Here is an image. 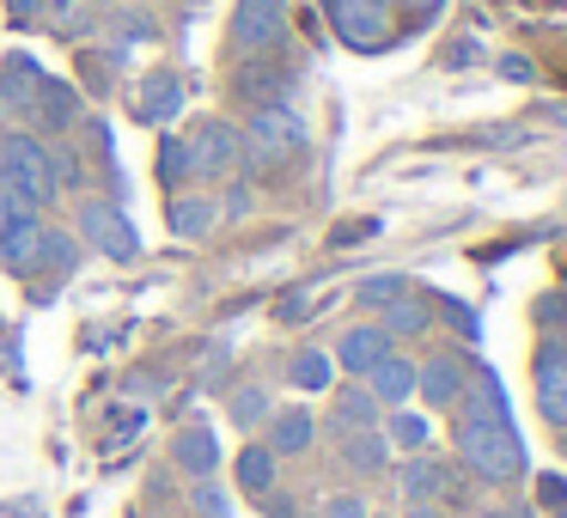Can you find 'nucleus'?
I'll return each instance as SVG.
<instances>
[{
    "label": "nucleus",
    "mask_w": 567,
    "mask_h": 518,
    "mask_svg": "<svg viewBox=\"0 0 567 518\" xmlns=\"http://www.w3.org/2000/svg\"><path fill=\"white\" fill-rule=\"evenodd\" d=\"M457 457H464L482 481H513L518 469H525V445H518L513 421H488V415L457 421Z\"/></svg>",
    "instance_id": "1"
},
{
    "label": "nucleus",
    "mask_w": 567,
    "mask_h": 518,
    "mask_svg": "<svg viewBox=\"0 0 567 518\" xmlns=\"http://www.w3.org/2000/svg\"><path fill=\"white\" fill-rule=\"evenodd\" d=\"M0 257H7L13 274H38V269H50V262L68 269V262H74V245H68L62 232H50L38 214H19V220L0 226Z\"/></svg>",
    "instance_id": "2"
},
{
    "label": "nucleus",
    "mask_w": 567,
    "mask_h": 518,
    "mask_svg": "<svg viewBox=\"0 0 567 518\" xmlns=\"http://www.w3.org/2000/svg\"><path fill=\"white\" fill-rule=\"evenodd\" d=\"M0 177H7L31 208H43V201L55 196V153L43 147V141H31V135H13L7 147H0Z\"/></svg>",
    "instance_id": "3"
},
{
    "label": "nucleus",
    "mask_w": 567,
    "mask_h": 518,
    "mask_svg": "<svg viewBox=\"0 0 567 518\" xmlns=\"http://www.w3.org/2000/svg\"><path fill=\"white\" fill-rule=\"evenodd\" d=\"M299 147H306V116L287 111V104H262L250 135H245V159L250 165H287Z\"/></svg>",
    "instance_id": "4"
},
{
    "label": "nucleus",
    "mask_w": 567,
    "mask_h": 518,
    "mask_svg": "<svg viewBox=\"0 0 567 518\" xmlns=\"http://www.w3.org/2000/svg\"><path fill=\"white\" fill-rule=\"evenodd\" d=\"M184 159H189V172H202V177H226L245 159V135H238L233 123H202L196 135H189Z\"/></svg>",
    "instance_id": "5"
},
{
    "label": "nucleus",
    "mask_w": 567,
    "mask_h": 518,
    "mask_svg": "<svg viewBox=\"0 0 567 518\" xmlns=\"http://www.w3.org/2000/svg\"><path fill=\"white\" fill-rule=\"evenodd\" d=\"M80 226H86V245L99 250V257H111V262L141 257L135 226H128V220H123V208H111V201H86V208H80Z\"/></svg>",
    "instance_id": "6"
},
{
    "label": "nucleus",
    "mask_w": 567,
    "mask_h": 518,
    "mask_svg": "<svg viewBox=\"0 0 567 518\" xmlns=\"http://www.w3.org/2000/svg\"><path fill=\"white\" fill-rule=\"evenodd\" d=\"M330 19L342 31V43L354 50H379L391 38V13H384V0H330Z\"/></svg>",
    "instance_id": "7"
},
{
    "label": "nucleus",
    "mask_w": 567,
    "mask_h": 518,
    "mask_svg": "<svg viewBox=\"0 0 567 518\" xmlns=\"http://www.w3.org/2000/svg\"><path fill=\"white\" fill-rule=\"evenodd\" d=\"M281 31H287L281 0H238V13H233V43L238 50H275Z\"/></svg>",
    "instance_id": "8"
},
{
    "label": "nucleus",
    "mask_w": 567,
    "mask_h": 518,
    "mask_svg": "<svg viewBox=\"0 0 567 518\" xmlns=\"http://www.w3.org/2000/svg\"><path fill=\"white\" fill-rule=\"evenodd\" d=\"M537 408L549 427H567V348L549 342L537 354Z\"/></svg>",
    "instance_id": "9"
},
{
    "label": "nucleus",
    "mask_w": 567,
    "mask_h": 518,
    "mask_svg": "<svg viewBox=\"0 0 567 518\" xmlns=\"http://www.w3.org/2000/svg\"><path fill=\"white\" fill-rule=\"evenodd\" d=\"M391 354V335H384V323H360V330H348L342 342H336V366L354 372V379H367L379 360Z\"/></svg>",
    "instance_id": "10"
},
{
    "label": "nucleus",
    "mask_w": 567,
    "mask_h": 518,
    "mask_svg": "<svg viewBox=\"0 0 567 518\" xmlns=\"http://www.w3.org/2000/svg\"><path fill=\"white\" fill-rule=\"evenodd\" d=\"M464 379H470V372H464V360H457V354H433L427 366L415 372V391L427 396L433 408H452L457 396H464Z\"/></svg>",
    "instance_id": "11"
},
{
    "label": "nucleus",
    "mask_w": 567,
    "mask_h": 518,
    "mask_svg": "<svg viewBox=\"0 0 567 518\" xmlns=\"http://www.w3.org/2000/svg\"><path fill=\"white\" fill-rule=\"evenodd\" d=\"M440 494H452V469H445V464H433V457H415V464H403V500L433 506Z\"/></svg>",
    "instance_id": "12"
},
{
    "label": "nucleus",
    "mask_w": 567,
    "mask_h": 518,
    "mask_svg": "<svg viewBox=\"0 0 567 518\" xmlns=\"http://www.w3.org/2000/svg\"><path fill=\"white\" fill-rule=\"evenodd\" d=\"M367 379H372V403H409L415 396V366L403 354H384Z\"/></svg>",
    "instance_id": "13"
},
{
    "label": "nucleus",
    "mask_w": 567,
    "mask_h": 518,
    "mask_svg": "<svg viewBox=\"0 0 567 518\" xmlns=\"http://www.w3.org/2000/svg\"><path fill=\"white\" fill-rule=\"evenodd\" d=\"M177 464H184L189 476H214V464H220L214 433L208 427H184V433H177Z\"/></svg>",
    "instance_id": "14"
},
{
    "label": "nucleus",
    "mask_w": 567,
    "mask_h": 518,
    "mask_svg": "<svg viewBox=\"0 0 567 518\" xmlns=\"http://www.w3.org/2000/svg\"><path fill=\"white\" fill-rule=\"evenodd\" d=\"M7 99H13V111H38V99H43V74L25 62V55L7 62Z\"/></svg>",
    "instance_id": "15"
},
{
    "label": "nucleus",
    "mask_w": 567,
    "mask_h": 518,
    "mask_svg": "<svg viewBox=\"0 0 567 518\" xmlns=\"http://www.w3.org/2000/svg\"><path fill=\"white\" fill-rule=\"evenodd\" d=\"M311 433H318V427H311V415H306V408H293V415L275 421L269 452H275V457H293V452H306V445H311Z\"/></svg>",
    "instance_id": "16"
},
{
    "label": "nucleus",
    "mask_w": 567,
    "mask_h": 518,
    "mask_svg": "<svg viewBox=\"0 0 567 518\" xmlns=\"http://www.w3.org/2000/svg\"><path fill=\"white\" fill-rule=\"evenodd\" d=\"M177 104H184V86H177L172 74L147 80V92H141V111H147L153 123H165V116H177Z\"/></svg>",
    "instance_id": "17"
},
{
    "label": "nucleus",
    "mask_w": 567,
    "mask_h": 518,
    "mask_svg": "<svg viewBox=\"0 0 567 518\" xmlns=\"http://www.w3.org/2000/svg\"><path fill=\"white\" fill-rule=\"evenodd\" d=\"M238 481H245L250 494H269L275 488V452H269V445H250V452L238 457Z\"/></svg>",
    "instance_id": "18"
},
{
    "label": "nucleus",
    "mask_w": 567,
    "mask_h": 518,
    "mask_svg": "<svg viewBox=\"0 0 567 518\" xmlns=\"http://www.w3.org/2000/svg\"><path fill=\"white\" fill-rule=\"evenodd\" d=\"M172 226H177L184 238H202V232L214 226V201H202V196H177V201H172Z\"/></svg>",
    "instance_id": "19"
},
{
    "label": "nucleus",
    "mask_w": 567,
    "mask_h": 518,
    "mask_svg": "<svg viewBox=\"0 0 567 518\" xmlns=\"http://www.w3.org/2000/svg\"><path fill=\"white\" fill-rule=\"evenodd\" d=\"M427 330V305L421 299H391V318H384V335H421Z\"/></svg>",
    "instance_id": "20"
},
{
    "label": "nucleus",
    "mask_w": 567,
    "mask_h": 518,
    "mask_svg": "<svg viewBox=\"0 0 567 518\" xmlns=\"http://www.w3.org/2000/svg\"><path fill=\"white\" fill-rule=\"evenodd\" d=\"M330 379H336L330 354H299V360H293V384H299V391H323Z\"/></svg>",
    "instance_id": "21"
},
{
    "label": "nucleus",
    "mask_w": 567,
    "mask_h": 518,
    "mask_svg": "<svg viewBox=\"0 0 567 518\" xmlns=\"http://www.w3.org/2000/svg\"><path fill=\"white\" fill-rule=\"evenodd\" d=\"M403 293H409L403 274H372V281H360V287H354L360 305H384V299H403Z\"/></svg>",
    "instance_id": "22"
},
{
    "label": "nucleus",
    "mask_w": 567,
    "mask_h": 518,
    "mask_svg": "<svg viewBox=\"0 0 567 518\" xmlns=\"http://www.w3.org/2000/svg\"><path fill=\"white\" fill-rule=\"evenodd\" d=\"M384 439L415 452V445H427V421H421V415H391V421H384Z\"/></svg>",
    "instance_id": "23"
},
{
    "label": "nucleus",
    "mask_w": 567,
    "mask_h": 518,
    "mask_svg": "<svg viewBox=\"0 0 567 518\" xmlns=\"http://www.w3.org/2000/svg\"><path fill=\"white\" fill-rule=\"evenodd\" d=\"M342 427H372V421H379V403H372L367 391H348V403H342Z\"/></svg>",
    "instance_id": "24"
},
{
    "label": "nucleus",
    "mask_w": 567,
    "mask_h": 518,
    "mask_svg": "<svg viewBox=\"0 0 567 518\" xmlns=\"http://www.w3.org/2000/svg\"><path fill=\"white\" fill-rule=\"evenodd\" d=\"M233 415L245 421V427H262V421H269V396H262V391H238Z\"/></svg>",
    "instance_id": "25"
},
{
    "label": "nucleus",
    "mask_w": 567,
    "mask_h": 518,
    "mask_svg": "<svg viewBox=\"0 0 567 518\" xmlns=\"http://www.w3.org/2000/svg\"><path fill=\"white\" fill-rule=\"evenodd\" d=\"M318 518H367V500H360V494H330V500L318 506Z\"/></svg>",
    "instance_id": "26"
},
{
    "label": "nucleus",
    "mask_w": 567,
    "mask_h": 518,
    "mask_svg": "<svg viewBox=\"0 0 567 518\" xmlns=\"http://www.w3.org/2000/svg\"><path fill=\"white\" fill-rule=\"evenodd\" d=\"M19 214H38V208H31V201L19 196L13 184H7V177H0V226H7V220H19Z\"/></svg>",
    "instance_id": "27"
},
{
    "label": "nucleus",
    "mask_w": 567,
    "mask_h": 518,
    "mask_svg": "<svg viewBox=\"0 0 567 518\" xmlns=\"http://www.w3.org/2000/svg\"><path fill=\"white\" fill-rule=\"evenodd\" d=\"M342 457H348V464H360V469H379V464H384V452H379V439H360V445H354V439H348V452H342Z\"/></svg>",
    "instance_id": "28"
},
{
    "label": "nucleus",
    "mask_w": 567,
    "mask_h": 518,
    "mask_svg": "<svg viewBox=\"0 0 567 518\" xmlns=\"http://www.w3.org/2000/svg\"><path fill=\"white\" fill-rule=\"evenodd\" d=\"M159 159H165V177H184L189 172V159H184V147H177V141H165Z\"/></svg>",
    "instance_id": "29"
},
{
    "label": "nucleus",
    "mask_w": 567,
    "mask_h": 518,
    "mask_svg": "<svg viewBox=\"0 0 567 518\" xmlns=\"http://www.w3.org/2000/svg\"><path fill=\"white\" fill-rule=\"evenodd\" d=\"M537 494H543L549 506H567V481H561V476H543V481H537Z\"/></svg>",
    "instance_id": "30"
},
{
    "label": "nucleus",
    "mask_w": 567,
    "mask_h": 518,
    "mask_svg": "<svg viewBox=\"0 0 567 518\" xmlns=\"http://www.w3.org/2000/svg\"><path fill=\"white\" fill-rule=\"evenodd\" d=\"M196 506H202V518H226V494H214V488H202Z\"/></svg>",
    "instance_id": "31"
},
{
    "label": "nucleus",
    "mask_w": 567,
    "mask_h": 518,
    "mask_svg": "<svg viewBox=\"0 0 567 518\" xmlns=\"http://www.w3.org/2000/svg\"><path fill=\"white\" fill-rule=\"evenodd\" d=\"M7 7H13V19H38L43 13V0H7Z\"/></svg>",
    "instance_id": "32"
},
{
    "label": "nucleus",
    "mask_w": 567,
    "mask_h": 518,
    "mask_svg": "<svg viewBox=\"0 0 567 518\" xmlns=\"http://www.w3.org/2000/svg\"><path fill=\"white\" fill-rule=\"evenodd\" d=\"M68 7H74V0H43V13H55V19H62Z\"/></svg>",
    "instance_id": "33"
},
{
    "label": "nucleus",
    "mask_w": 567,
    "mask_h": 518,
    "mask_svg": "<svg viewBox=\"0 0 567 518\" xmlns=\"http://www.w3.org/2000/svg\"><path fill=\"white\" fill-rule=\"evenodd\" d=\"M409 518H440V512H433V506H415V512H409Z\"/></svg>",
    "instance_id": "34"
},
{
    "label": "nucleus",
    "mask_w": 567,
    "mask_h": 518,
    "mask_svg": "<svg viewBox=\"0 0 567 518\" xmlns=\"http://www.w3.org/2000/svg\"><path fill=\"white\" fill-rule=\"evenodd\" d=\"M409 7H440V0H409Z\"/></svg>",
    "instance_id": "35"
},
{
    "label": "nucleus",
    "mask_w": 567,
    "mask_h": 518,
    "mask_svg": "<svg viewBox=\"0 0 567 518\" xmlns=\"http://www.w3.org/2000/svg\"><path fill=\"white\" fill-rule=\"evenodd\" d=\"M482 518H506V512H482Z\"/></svg>",
    "instance_id": "36"
},
{
    "label": "nucleus",
    "mask_w": 567,
    "mask_h": 518,
    "mask_svg": "<svg viewBox=\"0 0 567 518\" xmlns=\"http://www.w3.org/2000/svg\"><path fill=\"white\" fill-rule=\"evenodd\" d=\"M561 518H567V506H561Z\"/></svg>",
    "instance_id": "37"
}]
</instances>
